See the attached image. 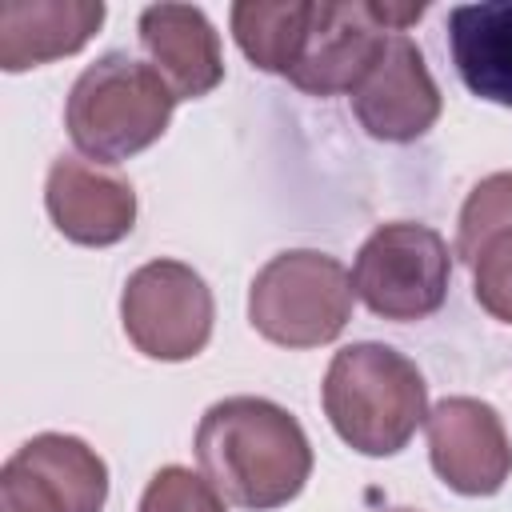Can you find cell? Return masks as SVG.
Masks as SVG:
<instances>
[{"instance_id": "1", "label": "cell", "mask_w": 512, "mask_h": 512, "mask_svg": "<svg viewBox=\"0 0 512 512\" xmlns=\"http://www.w3.org/2000/svg\"><path fill=\"white\" fill-rule=\"evenodd\" d=\"M196 464L212 488L248 512L296 500L312 476V444L300 420L264 396H224L196 428Z\"/></svg>"}, {"instance_id": "12", "label": "cell", "mask_w": 512, "mask_h": 512, "mask_svg": "<svg viewBox=\"0 0 512 512\" xmlns=\"http://www.w3.org/2000/svg\"><path fill=\"white\" fill-rule=\"evenodd\" d=\"M136 28L148 64L168 80L176 100L208 96L224 80L220 36L196 4H148Z\"/></svg>"}, {"instance_id": "18", "label": "cell", "mask_w": 512, "mask_h": 512, "mask_svg": "<svg viewBox=\"0 0 512 512\" xmlns=\"http://www.w3.org/2000/svg\"><path fill=\"white\" fill-rule=\"evenodd\" d=\"M136 512H228V504L204 472L168 464L148 480Z\"/></svg>"}, {"instance_id": "16", "label": "cell", "mask_w": 512, "mask_h": 512, "mask_svg": "<svg viewBox=\"0 0 512 512\" xmlns=\"http://www.w3.org/2000/svg\"><path fill=\"white\" fill-rule=\"evenodd\" d=\"M464 264L472 268L476 304L492 320L512 324V228H500V232L484 236Z\"/></svg>"}, {"instance_id": "3", "label": "cell", "mask_w": 512, "mask_h": 512, "mask_svg": "<svg viewBox=\"0 0 512 512\" xmlns=\"http://www.w3.org/2000/svg\"><path fill=\"white\" fill-rule=\"evenodd\" d=\"M172 108L176 92L152 64L128 52H104L76 76L64 100V128L88 160L120 164L168 132Z\"/></svg>"}, {"instance_id": "2", "label": "cell", "mask_w": 512, "mask_h": 512, "mask_svg": "<svg viewBox=\"0 0 512 512\" xmlns=\"http://www.w3.org/2000/svg\"><path fill=\"white\" fill-rule=\"evenodd\" d=\"M320 404L332 432L360 456H396L428 420V384L392 344L360 340L332 356Z\"/></svg>"}, {"instance_id": "6", "label": "cell", "mask_w": 512, "mask_h": 512, "mask_svg": "<svg viewBox=\"0 0 512 512\" xmlns=\"http://www.w3.org/2000/svg\"><path fill=\"white\" fill-rule=\"evenodd\" d=\"M424 16V4H388V0H312L308 32L288 84L308 96L352 92L384 40L392 32H408Z\"/></svg>"}, {"instance_id": "10", "label": "cell", "mask_w": 512, "mask_h": 512, "mask_svg": "<svg viewBox=\"0 0 512 512\" xmlns=\"http://www.w3.org/2000/svg\"><path fill=\"white\" fill-rule=\"evenodd\" d=\"M428 460L440 484L460 496H496L512 476V440L492 404L444 396L428 412Z\"/></svg>"}, {"instance_id": "13", "label": "cell", "mask_w": 512, "mask_h": 512, "mask_svg": "<svg viewBox=\"0 0 512 512\" xmlns=\"http://www.w3.org/2000/svg\"><path fill=\"white\" fill-rule=\"evenodd\" d=\"M104 24L100 0H8L0 8V68L28 72L80 52Z\"/></svg>"}, {"instance_id": "8", "label": "cell", "mask_w": 512, "mask_h": 512, "mask_svg": "<svg viewBox=\"0 0 512 512\" xmlns=\"http://www.w3.org/2000/svg\"><path fill=\"white\" fill-rule=\"evenodd\" d=\"M108 464L68 432L24 440L0 468V512H104Z\"/></svg>"}, {"instance_id": "15", "label": "cell", "mask_w": 512, "mask_h": 512, "mask_svg": "<svg viewBox=\"0 0 512 512\" xmlns=\"http://www.w3.org/2000/svg\"><path fill=\"white\" fill-rule=\"evenodd\" d=\"M312 0H240L232 4V36L252 68L284 76L296 68L304 32H308Z\"/></svg>"}, {"instance_id": "17", "label": "cell", "mask_w": 512, "mask_h": 512, "mask_svg": "<svg viewBox=\"0 0 512 512\" xmlns=\"http://www.w3.org/2000/svg\"><path fill=\"white\" fill-rule=\"evenodd\" d=\"M500 228H512V172H492L468 192L456 228V256L468 260L472 248Z\"/></svg>"}, {"instance_id": "9", "label": "cell", "mask_w": 512, "mask_h": 512, "mask_svg": "<svg viewBox=\"0 0 512 512\" xmlns=\"http://www.w3.org/2000/svg\"><path fill=\"white\" fill-rule=\"evenodd\" d=\"M360 128L388 144L420 140L440 120V88L408 32H392L348 92Z\"/></svg>"}, {"instance_id": "19", "label": "cell", "mask_w": 512, "mask_h": 512, "mask_svg": "<svg viewBox=\"0 0 512 512\" xmlns=\"http://www.w3.org/2000/svg\"><path fill=\"white\" fill-rule=\"evenodd\" d=\"M384 512H416V508H384Z\"/></svg>"}, {"instance_id": "7", "label": "cell", "mask_w": 512, "mask_h": 512, "mask_svg": "<svg viewBox=\"0 0 512 512\" xmlns=\"http://www.w3.org/2000/svg\"><path fill=\"white\" fill-rule=\"evenodd\" d=\"M212 288L184 260H148L140 264L120 292L124 336L148 360H192L212 340Z\"/></svg>"}, {"instance_id": "14", "label": "cell", "mask_w": 512, "mask_h": 512, "mask_svg": "<svg viewBox=\"0 0 512 512\" xmlns=\"http://www.w3.org/2000/svg\"><path fill=\"white\" fill-rule=\"evenodd\" d=\"M448 52L472 96L512 108V0L448 8Z\"/></svg>"}, {"instance_id": "11", "label": "cell", "mask_w": 512, "mask_h": 512, "mask_svg": "<svg viewBox=\"0 0 512 512\" xmlns=\"http://www.w3.org/2000/svg\"><path fill=\"white\" fill-rule=\"evenodd\" d=\"M44 208L56 232L84 248L120 244L136 224V192L128 176L80 156H56L44 180Z\"/></svg>"}, {"instance_id": "4", "label": "cell", "mask_w": 512, "mask_h": 512, "mask_svg": "<svg viewBox=\"0 0 512 512\" xmlns=\"http://www.w3.org/2000/svg\"><path fill=\"white\" fill-rule=\"evenodd\" d=\"M352 296V272L336 256L288 248L252 276L248 320L280 348H320L348 328Z\"/></svg>"}, {"instance_id": "5", "label": "cell", "mask_w": 512, "mask_h": 512, "mask_svg": "<svg viewBox=\"0 0 512 512\" xmlns=\"http://www.w3.org/2000/svg\"><path fill=\"white\" fill-rule=\"evenodd\" d=\"M452 280L448 240L416 220L380 224L356 252L352 292L380 320H428L444 308Z\"/></svg>"}]
</instances>
